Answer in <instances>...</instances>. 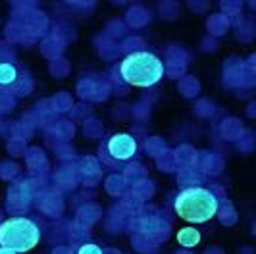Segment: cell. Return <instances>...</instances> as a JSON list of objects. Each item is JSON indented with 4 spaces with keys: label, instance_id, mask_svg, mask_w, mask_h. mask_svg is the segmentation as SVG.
<instances>
[{
    "label": "cell",
    "instance_id": "obj_5",
    "mask_svg": "<svg viewBox=\"0 0 256 254\" xmlns=\"http://www.w3.org/2000/svg\"><path fill=\"white\" fill-rule=\"evenodd\" d=\"M178 241L183 244V246H194L200 242V233L194 228H183L180 229L178 233Z\"/></svg>",
    "mask_w": 256,
    "mask_h": 254
},
{
    "label": "cell",
    "instance_id": "obj_6",
    "mask_svg": "<svg viewBox=\"0 0 256 254\" xmlns=\"http://www.w3.org/2000/svg\"><path fill=\"white\" fill-rule=\"evenodd\" d=\"M18 77V72L16 68L10 66V64H0V85H10L16 81Z\"/></svg>",
    "mask_w": 256,
    "mask_h": 254
},
{
    "label": "cell",
    "instance_id": "obj_3",
    "mask_svg": "<svg viewBox=\"0 0 256 254\" xmlns=\"http://www.w3.org/2000/svg\"><path fill=\"white\" fill-rule=\"evenodd\" d=\"M38 242V228L27 218H10L0 224V244L14 252H27Z\"/></svg>",
    "mask_w": 256,
    "mask_h": 254
},
{
    "label": "cell",
    "instance_id": "obj_4",
    "mask_svg": "<svg viewBox=\"0 0 256 254\" xmlns=\"http://www.w3.org/2000/svg\"><path fill=\"white\" fill-rule=\"evenodd\" d=\"M108 152L112 154L116 160H129L133 154L137 152V142L131 135L118 133L108 140Z\"/></svg>",
    "mask_w": 256,
    "mask_h": 254
},
{
    "label": "cell",
    "instance_id": "obj_2",
    "mask_svg": "<svg viewBox=\"0 0 256 254\" xmlns=\"http://www.w3.org/2000/svg\"><path fill=\"white\" fill-rule=\"evenodd\" d=\"M120 74L133 87H152L164 76V66L150 52H133L122 62Z\"/></svg>",
    "mask_w": 256,
    "mask_h": 254
},
{
    "label": "cell",
    "instance_id": "obj_1",
    "mask_svg": "<svg viewBox=\"0 0 256 254\" xmlns=\"http://www.w3.org/2000/svg\"><path fill=\"white\" fill-rule=\"evenodd\" d=\"M176 212L181 220L189 224H204L210 222L218 212V200L208 189L191 187L181 190L176 198Z\"/></svg>",
    "mask_w": 256,
    "mask_h": 254
},
{
    "label": "cell",
    "instance_id": "obj_8",
    "mask_svg": "<svg viewBox=\"0 0 256 254\" xmlns=\"http://www.w3.org/2000/svg\"><path fill=\"white\" fill-rule=\"evenodd\" d=\"M0 254H16V252L10 250V248H4V246H2V248H0Z\"/></svg>",
    "mask_w": 256,
    "mask_h": 254
},
{
    "label": "cell",
    "instance_id": "obj_7",
    "mask_svg": "<svg viewBox=\"0 0 256 254\" xmlns=\"http://www.w3.org/2000/svg\"><path fill=\"white\" fill-rule=\"evenodd\" d=\"M79 254H102V250L96 244H83L79 248Z\"/></svg>",
    "mask_w": 256,
    "mask_h": 254
}]
</instances>
